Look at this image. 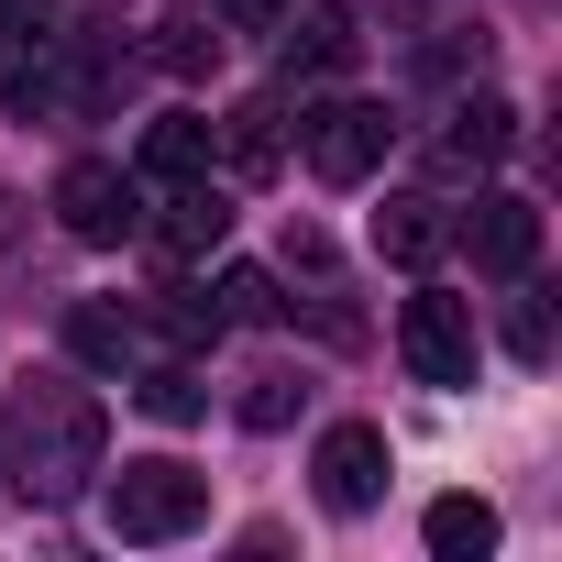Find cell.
Wrapping results in <instances>:
<instances>
[{"instance_id": "6da1fadb", "label": "cell", "mask_w": 562, "mask_h": 562, "mask_svg": "<svg viewBox=\"0 0 562 562\" xmlns=\"http://www.w3.org/2000/svg\"><path fill=\"white\" fill-rule=\"evenodd\" d=\"M0 441H12V496L23 507H78L100 485V463H111V408L78 375H23Z\"/></svg>"}, {"instance_id": "7a4b0ae2", "label": "cell", "mask_w": 562, "mask_h": 562, "mask_svg": "<svg viewBox=\"0 0 562 562\" xmlns=\"http://www.w3.org/2000/svg\"><path fill=\"white\" fill-rule=\"evenodd\" d=\"M100 474H111V463H100ZM100 507H111V529H122V540H188V529L210 518V474H188L177 452H144V463H122V474H111V496H100Z\"/></svg>"}, {"instance_id": "3957f363", "label": "cell", "mask_w": 562, "mask_h": 562, "mask_svg": "<svg viewBox=\"0 0 562 562\" xmlns=\"http://www.w3.org/2000/svg\"><path fill=\"white\" fill-rule=\"evenodd\" d=\"M299 144H310V177H321V188H364V177L386 166L397 122H386L375 100H321V111L299 122Z\"/></svg>"}, {"instance_id": "277c9868", "label": "cell", "mask_w": 562, "mask_h": 562, "mask_svg": "<svg viewBox=\"0 0 562 562\" xmlns=\"http://www.w3.org/2000/svg\"><path fill=\"white\" fill-rule=\"evenodd\" d=\"M397 353H408V375H419V386H441V397H452V386H474V353H485V342H474V310H463V299L419 288V299L397 310Z\"/></svg>"}, {"instance_id": "5b68a950", "label": "cell", "mask_w": 562, "mask_h": 562, "mask_svg": "<svg viewBox=\"0 0 562 562\" xmlns=\"http://www.w3.org/2000/svg\"><path fill=\"white\" fill-rule=\"evenodd\" d=\"M56 221H67L78 243H133V232H144V188H133L122 166L78 155V166L56 177Z\"/></svg>"}, {"instance_id": "8992f818", "label": "cell", "mask_w": 562, "mask_h": 562, "mask_svg": "<svg viewBox=\"0 0 562 562\" xmlns=\"http://www.w3.org/2000/svg\"><path fill=\"white\" fill-rule=\"evenodd\" d=\"M310 474H321V507H331V518H364V507L386 496V430H375V419H331L321 452H310Z\"/></svg>"}, {"instance_id": "52a82bcc", "label": "cell", "mask_w": 562, "mask_h": 562, "mask_svg": "<svg viewBox=\"0 0 562 562\" xmlns=\"http://www.w3.org/2000/svg\"><path fill=\"white\" fill-rule=\"evenodd\" d=\"M463 243H474L485 276H529V265H540V210H529L518 188H485L474 221H463Z\"/></svg>"}, {"instance_id": "ba28073f", "label": "cell", "mask_w": 562, "mask_h": 562, "mask_svg": "<svg viewBox=\"0 0 562 562\" xmlns=\"http://www.w3.org/2000/svg\"><path fill=\"white\" fill-rule=\"evenodd\" d=\"M155 243H166V254H221V243H232V199H221L210 177H166V199H155Z\"/></svg>"}, {"instance_id": "9c48e42d", "label": "cell", "mask_w": 562, "mask_h": 562, "mask_svg": "<svg viewBox=\"0 0 562 562\" xmlns=\"http://www.w3.org/2000/svg\"><path fill=\"white\" fill-rule=\"evenodd\" d=\"M441 243H452L441 199H386V210H375V254H386V265H430Z\"/></svg>"}, {"instance_id": "30bf717a", "label": "cell", "mask_w": 562, "mask_h": 562, "mask_svg": "<svg viewBox=\"0 0 562 562\" xmlns=\"http://www.w3.org/2000/svg\"><path fill=\"white\" fill-rule=\"evenodd\" d=\"M507 144H518V111H507V100H463L452 133H441V166H496Z\"/></svg>"}, {"instance_id": "8fae6325", "label": "cell", "mask_w": 562, "mask_h": 562, "mask_svg": "<svg viewBox=\"0 0 562 562\" xmlns=\"http://www.w3.org/2000/svg\"><path fill=\"white\" fill-rule=\"evenodd\" d=\"M67 342H78L89 364H122V375L144 364V321H133V310H100V299H78V310H67Z\"/></svg>"}, {"instance_id": "7c38bea8", "label": "cell", "mask_w": 562, "mask_h": 562, "mask_svg": "<svg viewBox=\"0 0 562 562\" xmlns=\"http://www.w3.org/2000/svg\"><path fill=\"white\" fill-rule=\"evenodd\" d=\"M221 155H232L243 177H276V155H288V111H276V100H243V111L221 122Z\"/></svg>"}, {"instance_id": "4fadbf2b", "label": "cell", "mask_w": 562, "mask_h": 562, "mask_svg": "<svg viewBox=\"0 0 562 562\" xmlns=\"http://www.w3.org/2000/svg\"><path fill=\"white\" fill-rule=\"evenodd\" d=\"M133 397H144V419H166V430H188L199 408H210V386H199V364H133Z\"/></svg>"}, {"instance_id": "5bb4252c", "label": "cell", "mask_w": 562, "mask_h": 562, "mask_svg": "<svg viewBox=\"0 0 562 562\" xmlns=\"http://www.w3.org/2000/svg\"><path fill=\"white\" fill-rule=\"evenodd\" d=\"M144 177H210V122H188V111L144 122Z\"/></svg>"}, {"instance_id": "9a60e30c", "label": "cell", "mask_w": 562, "mask_h": 562, "mask_svg": "<svg viewBox=\"0 0 562 562\" xmlns=\"http://www.w3.org/2000/svg\"><path fill=\"white\" fill-rule=\"evenodd\" d=\"M430 551H441V562H485V551H496V507H485V496H441V507H430Z\"/></svg>"}, {"instance_id": "2e32d148", "label": "cell", "mask_w": 562, "mask_h": 562, "mask_svg": "<svg viewBox=\"0 0 562 562\" xmlns=\"http://www.w3.org/2000/svg\"><path fill=\"white\" fill-rule=\"evenodd\" d=\"M210 310H221V321H254V331H265V321H288V299H276V276H265V265H221Z\"/></svg>"}, {"instance_id": "e0dca14e", "label": "cell", "mask_w": 562, "mask_h": 562, "mask_svg": "<svg viewBox=\"0 0 562 562\" xmlns=\"http://www.w3.org/2000/svg\"><path fill=\"white\" fill-rule=\"evenodd\" d=\"M144 331H166V342H210L221 331V310L210 299H188V288H155V310H133Z\"/></svg>"}, {"instance_id": "ac0fdd59", "label": "cell", "mask_w": 562, "mask_h": 562, "mask_svg": "<svg viewBox=\"0 0 562 562\" xmlns=\"http://www.w3.org/2000/svg\"><path fill=\"white\" fill-rule=\"evenodd\" d=\"M232 419H243V430H288V419H299V386H288V375H254V386L232 397Z\"/></svg>"}, {"instance_id": "d6986e66", "label": "cell", "mask_w": 562, "mask_h": 562, "mask_svg": "<svg viewBox=\"0 0 562 562\" xmlns=\"http://www.w3.org/2000/svg\"><path fill=\"white\" fill-rule=\"evenodd\" d=\"M507 353H518V364H551V310H540V299L507 310Z\"/></svg>"}, {"instance_id": "ffe728a7", "label": "cell", "mask_w": 562, "mask_h": 562, "mask_svg": "<svg viewBox=\"0 0 562 562\" xmlns=\"http://www.w3.org/2000/svg\"><path fill=\"white\" fill-rule=\"evenodd\" d=\"M288 56H310V67H342V56H353V34H342V12H321V23H310V45H288Z\"/></svg>"}, {"instance_id": "44dd1931", "label": "cell", "mask_w": 562, "mask_h": 562, "mask_svg": "<svg viewBox=\"0 0 562 562\" xmlns=\"http://www.w3.org/2000/svg\"><path fill=\"white\" fill-rule=\"evenodd\" d=\"M210 23H232V34H265V23H288V0H210Z\"/></svg>"}, {"instance_id": "7402d4cb", "label": "cell", "mask_w": 562, "mask_h": 562, "mask_svg": "<svg viewBox=\"0 0 562 562\" xmlns=\"http://www.w3.org/2000/svg\"><path fill=\"white\" fill-rule=\"evenodd\" d=\"M210 45H221V34H199V23H166V45H155V56H166V67H210Z\"/></svg>"}, {"instance_id": "603a6c76", "label": "cell", "mask_w": 562, "mask_h": 562, "mask_svg": "<svg viewBox=\"0 0 562 562\" xmlns=\"http://www.w3.org/2000/svg\"><path fill=\"white\" fill-rule=\"evenodd\" d=\"M0 45H12V23H0Z\"/></svg>"}]
</instances>
